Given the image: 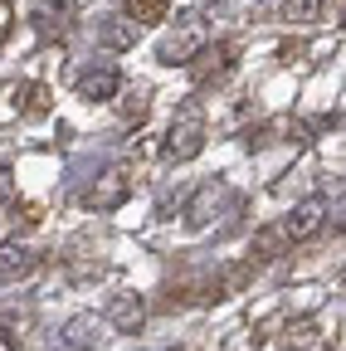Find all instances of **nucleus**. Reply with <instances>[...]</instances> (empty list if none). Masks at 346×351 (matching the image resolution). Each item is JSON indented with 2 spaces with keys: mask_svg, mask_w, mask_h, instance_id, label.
Masks as SVG:
<instances>
[{
  "mask_svg": "<svg viewBox=\"0 0 346 351\" xmlns=\"http://www.w3.org/2000/svg\"><path fill=\"white\" fill-rule=\"evenodd\" d=\"M200 152H205V117H200L195 103H186V108L176 112V122H171L166 156H171V161H190V156H200Z\"/></svg>",
  "mask_w": 346,
  "mask_h": 351,
  "instance_id": "nucleus-1",
  "label": "nucleus"
},
{
  "mask_svg": "<svg viewBox=\"0 0 346 351\" xmlns=\"http://www.w3.org/2000/svg\"><path fill=\"white\" fill-rule=\"evenodd\" d=\"M117 88H122V73H117V64H108V59H93L88 69L78 73V98H88V103L117 98Z\"/></svg>",
  "mask_w": 346,
  "mask_h": 351,
  "instance_id": "nucleus-2",
  "label": "nucleus"
},
{
  "mask_svg": "<svg viewBox=\"0 0 346 351\" xmlns=\"http://www.w3.org/2000/svg\"><path fill=\"white\" fill-rule=\"evenodd\" d=\"M127 195H132V176H127V166H112L108 176H98V186L83 195V200H88L93 210H117Z\"/></svg>",
  "mask_w": 346,
  "mask_h": 351,
  "instance_id": "nucleus-3",
  "label": "nucleus"
},
{
  "mask_svg": "<svg viewBox=\"0 0 346 351\" xmlns=\"http://www.w3.org/2000/svg\"><path fill=\"white\" fill-rule=\"evenodd\" d=\"M225 205H230V186H214V181L200 186V191L190 195V205H186V225H190V230H205Z\"/></svg>",
  "mask_w": 346,
  "mask_h": 351,
  "instance_id": "nucleus-4",
  "label": "nucleus"
},
{
  "mask_svg": "<svg viewBox=\"0 0 346 351\" xmlns=\"http://www.w3.org/2000/svg\"><path fill=\"white\" fill-rule=\"evenodd\" d=\"M322 219H327V200H302V205H293V215L283 219V234L288 239H308V234H317L322 230Z\"/></svg>",
  "mask_w": 346,
  "mask_h": 351,
  "instance_id": "nucleus-5",
  "label": "nucleus"
},
{
  "mask_svg": "<svg viewBox=\"0 0 346 351\" xmlns=\"http://www.w3.org/2000/svg\"><path fill=\"white\" fill-rule=\"evenodd\" d=\"M142 317H147V302H142V293H117L112 302H108V327L112 332H137L142 327Z\"/></svg>",
  "mask_w": 346,
  "mask_h": 351,
  "instance_id": "nucleus-6",
  "label": "nucleus"
},
{
  "mask_svg": "<svg viewBox=\"0 0 346 351\" xmlns=\"http://www.w3.org/2000/svg\"><path fill=\"white\" fill-rule=\"evenodd\" d=\"M200 44H205V34H200L195 25H186V29H176V34H166V39L156 44V54H161V64H190V59L200 54Z\"/></svg>",
  "mask_w": 346,
  "mask_h": 351,
  "instance_id": "nucleus-7",
  "label": "nucleus"
},
{
  "mask_svg": "<svg viewBox=\"0 0 346 351\" xmlns=\"http://www.w3.org/2000/svg\"><path fill=\"white\" fill-rule=\"evenodd\" d=\"M98 337H103V322L83 313V317H73V322H69V327L54 337V351H88Z\"/></svg>",
  "mask_w": 346,
  "mask_h": 351,
  "instance_id": "nucleus-8",
  "label": "nucleus"
},
{
  "mask_svg": "<svg viewBox=\"0 0 346 351\" xmlns=\"http://www.w3.org/2000/svg\"><path fill=\"white\" fill-rule=\"evenodd\" d=\"M93 34H98V44H108V49H132L137 44V25L127 15H103Z\"/></svg>",
  "mask_w": 346,
  "mask_h": 351,
  "instance_id": "nucleus-9",
  "label": "nucleus"
},
{
  "mask_svg": "<svg viewBox=\"0 0 346 351\" xmlns=\"http://www.w3.org/2000/svg\"><path fill=\"white\" fill-rule=\"evenodd\" d=\"M39 269V254L29 244H0V278H25Z\"/></svg>",
  "mask_w": 346,
  "mask_h": 351,
  "instance_id": "nucleus-10",
  "label": "nucleus"
},
{
  "mask_svg": "<svg viewBox=\"0 0 346 351\" xmlns=\"http://www.w3.org/2000/svg\"><path fill=\"white\" fill-rule=\"evenodd\" d=\"M171 10V0H127V20L132 25H161Z\"/></svg>",
  "mask_w": 346,
  "mask_h": 351,
  "instance_id": "nucleus-11",
  "label": "nucleus"
},
{
  "mask_svg": "<svg viewBox=\"0 0 346 351\" xmlns=\"http://www.w3.org/2000/svg\"><path fill=\"white\" fill-rule=\"evenodd\" d=\"M288 244V234H283V225H264L254 234V244H249V254L254 258H278V249Z\"/></svg>",
  "mask_w": 346,
  "mask_h": 351,
  "instance_id": "nucleus-12",
  "label": "nucleus"
},
{
  "mask_svg": "<svg viewBox=\"0 0 346 351\" xmlns=\"http://www.w3.org/2000/svg\"><path fill=\"white\" fill-rule=\"evenodd\" d=\"M322 10H327V0H288V5H283V15L293 25H317Z\"/></svg>",
  "mask_w": 346,
  "mask_h": 351,
  "instance_id": "nucleus-13",
  "label": "nucleus"
},
{
  "mask_svg": "<svg viewBox=\"0 0 346 351\" xmlns=\"http://www.w3.org/2000/svg\"><path fill=\"white\" fill-rule=\"evenodd\" d=\"M25 98V112H39V108H45V103H39V98H45V88H39V83H25V88H15V103Z\"/></svg>",
  "mask_w": 346,
  "mask_h": 351,
  "instance_id": "nucleus-14",
  "label": "nucleus"
},
{
  "mask_svg": "<svg viewBox=\"0 0 346 351\" xmlns=\"http://www.w3.org/2000/svg\"><path fill=\"white\" fill-rule=\"evenodd\" d=\"M0 195H10V166L0 161Z\"/></svg>",
  "mask_w": 346,
  "mask_h": 351,
  "instance_id": "nucleus-15",
  "label": "nucleus"
},
{
  "mask_svg": "<svg viewBox=\"0 0 346 351\" xmlns=\"http://www.w3.org/2000/svg\"><path fill=\"white\" fill-rule=\"evenodd\" d=\"M341 278H346V274H341Z\"/></svg>",
  "mask_w": 346,
  "mask_h": 351,
  "instance_id": "nucleus-16",
  "label": "nucleus"
}]
</instances>
